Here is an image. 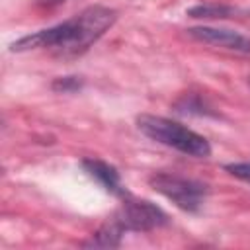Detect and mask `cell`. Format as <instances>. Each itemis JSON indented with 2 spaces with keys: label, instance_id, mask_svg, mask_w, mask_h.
Masks as SVG:
<instances>
[{
  "label": "cell",
  "instance_id": "cell-9",
  "mask_svg": "<svg viewBox=\"0 0 250 250\" xmlns=\"http://www.w3.org/2000/svg\"><path fill=\"white\" fill-rule=\"evenodd\" d=\"M78 86H80V82H78L74 76L59 78V80L53 84V88H55V90H61V92H70V90H76Z\"/></svg>",
  "mask_w": 250,
  "mask_h": 250
},
{
  "label": "cell",
  "instance_id": "cell-5",
  "mask_svg": "<svg viewBox=\"0 0 250 250\" xmlns=\"http://www.w3.org/2000/svg\"><path fill=\"white\" fill-rule=\"evenodd\" d=\"M193 39L207 43V45H215V47H223L229 51H236V53H250V39L238 31L232 29H223V27H209V25H201V27H191L188 31Z\"/></svg>",
  "mask_w": 250,
  "mask_h": 250
},
{
  "label": "cell",
  "instance_id": "cell-2",
  "mask_svg": "<svg viewBox=\"0 0 250 250\" xmlns=\"http://www.w3.org/2000/svg\"><path fill=\"white\" fill-rule=\"evenodd\" d=\"M137 127L148 139H152L164 146H170L178 152H184L188 156L207 158L211 154L209 141L203 135L188 129L186 125H182L178 121H172V119H166L160 115L143 113L137 117Z\"/></svg>",
  "mask_w": 250,
  "mask_h": 250
},
{
  "label": "cell",
  "instance_id": "cell-1",
  "mask_svg": "<svg viewBox=\"0 0 250 250\" xmlns=\"http://www.w3.org/2000/svg\"><path fill=\"white\" fill-rule=\"evenodd\" d=\"M117 20L115 10L105 6H90L80 14L53 25L29 33L10 45V51L51 49L61 55H78L94 45Z\"/></svg>",
  "mask_w": 250,
  "mask_h": 250
},
{
  "label": "cell",
  "instance_id": "cell-3",
  "mask_svg": "<svg viewBox=\"0 0 250 250\" xmlns=\"http://www.w3.org/2000/svg\"><path fill=\"white\" fill-rule=\"evenodd\" d=\"M148 184L156 193L164 195L176 207H180L182 211H188V213H197L207 195L205 184L191 180V178L176 176V174H166V172L152 174L148 178Z\"/></svg>",
  "mask_w": 250,
  "mask_h": 250
},
{
  "label": "cell",
  "instance_id": "cell-8",
  "mask_svg": "<svg viewBox=\"0 0 250 250\" xmlns=\"http://www.w3.org/2000/svg\"><path fill=\"white\" fill-rule=\"evenodd\" d=\"M234 12H236L234 8L223 6V4H197L188 10L191 18H229Z\"/></svg>",
  "mask_w": 250,
  "mask_h": 250
},
{
  "label": "cell",
  "instance_id": "cell-4",
  "mask_svg": "<svg viewBox=\"0 0 250 250\" xmlns=\"http://www.w3.org/2000/svg\"><path fill=\"white\" fill-rule=\"evenodd\" d=\"M111 221H115L123 232H146L164 227L168 223V215L150 201L125 199Z\"/></svg>",
  "mask_w": 250,
  "mask_h": 250
},
{
  "label": "cell",
  "instance_id": "cell-7",
  "mask_svg": "<svg viewBox=\"0 0 250 250\" xmlns=\"http://www.w3.org/2000/svg\"><path fill=\"white\" fill-rule=\"evenodd\" d=\"M121 236H123L121 227L115 221H109L100 230H96L82 246H86V248H115L121 244Z\"/></svg>",
  "mask_w": 250,
  "mask_h": 250
},
{
  "label": "cell",
  "instance_id": "cell-10",
  "mask_svg": "<svg viewBox=\"0 0 250 250\" xmlns=\"http://www.w3.org/2000/svg\"><path fill=\"white\" fill-rule=\"evenodd\" d=\"M41 6H55V4H61V2H64V0H37Z\"/></svg>",
  "mask_w": 250,
  "mask_h": 250
},
{
  "label": "cell",
  "instance_id": "cell-6",
  "mask_svg": "<svg viewBox=\"0 0 250 250\" xmlns=\"http://www.w3.org/2000/svg\"><path fill=\"white\" fill-rule=\"evenodd\" d=\"M82 168H84L98 184H102L107 191H111L113 195H117V197H127V189L123 188L121 176H119V172H117L111 164H107V162H104V160H98V158H84V160H82Z\"/></svg>",
  "mask_w": 250,
  "mask_h": 250
}]
</instances>
